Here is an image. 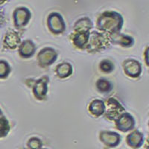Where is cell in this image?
Here are the masks:
<instances>
[{
	"mask_svg": "<svg viewBox=\"0 0 149 149\" xmlns=\"http://www.w3.org/2000/svg\"><path fill=\"white\" fill-rule=\"evenodd\" d=\"M4 21H5V17H4L3 14L0 12V26L2 25V22H3Z\"/></svg>",
	"mask_w": 149,
	"mask_h": 149,
	"instance_id": "cell-25",
	"label": "cell"
},
{
	"mask_svg": "<svg viewBox=\"0 0 149 149\" xmlns=\"http://www.w3.org/2000/svg\"><path fill=\"white\" fill-rule=\"evenodd\" d=\"M110 38L107 34L93 31L90 34L86 50L91 53L102 52L107 49L110 46Z\"/></svg>",
	"mask_w": 149,
	"mask_h": 149,
	"instance_id": "cell-2",
	"label": "cell"
},
{
	"mask_svg": "<svg viewBox=\"0 0 149 149\" xmlns=\"http://www.w3.org/2000/svg\"><path fill=\"white\" fill-rule=\"evenodd\" d=\"M115 125L118 130L126 133L134 130L136 125V121L131 114L125 112L115 121Z\"/></svg>",
	"mask_w": 149,
	"mask_h": 149,
	"instance_id": "cell-8",
	"label": "cell"
},
{
	"mask_svg": "<svg viewBox=\"0 0 149 149\" xmlns=\"http://www.w3.org/2000/svg\"><path fill=\"white\" fill-rule=\"evenodd\" d=\"M126 142L130 148L137 149L140 148L144 142V135L138 130H134L127 136Z\"/></svg>",
	"mask_w": 149,
	"mask_h": 149,
	"instance_id": "cell-14",
	"label": "cell"
},
{
	"mask_svg": "<svg viewBox=\"0 0 149 149\" xmlns=\"http://www.w3.org/2000/svg\"><path fill=\"white\" fill-rule=\"evenodd\" d=\"M10 126L8 120L4 116H0V138H4L10 132Z\"/></svg>",
	"mask_w": 149,
	"mask_h": 149,
	"instance_id": "cell-20",
	"label": "cell"
},
{
	"mask_svg": "<svg viewBox=\"0 0 149 149\" xmlns=\"http://www.w3.org/2000/svg\"><path fill=\"white\" fill-rule=\"evenodd\" d=\"M124 24V19L119 13L105 11L97 19V29L108 36L120 33Z\"/></svg>",
	"mask_w": 149,
	"mask_h": 149,
	"instance_id": "cell-1",
	"label": "cell"
},
{
	"mask_svg": "<svg viewBox=\"0 0 149 149\" xmlns=\"http://www.w3.org/2000/svg\"><path fill=\"white\" fill-rule=\"evenodd\" d=\"M20 44V37L17 31L10 29L6 32L3 40V46L5 49L14 50Z\"/></svg>",
	"mask_w": 149,
	"mask_h": 149,
	"instance_id": "cell-10",
	"label": "cell"
},
{
	"mask_svg": "<svg viewBox=\"0 0 149 149\" xmlns=\"http://www.w3.org/2000/svg\"><path fill=\"white\" fill-rule=\"evenodd\" d=\"M36 46L31 40H26L22 41L19 46V54L22 58H30L34 54Z\"/></svg>",
	"mask_w": 149,
	"mask_h": 149,
	"instance_id": "cell-13",
	"label": "cell"
},
{
	"mask_svg": "<svg viewBox=\"0 0 149 149\" xmlns=\"http://www.w3.org/2000/svg\"><path fill=\"white\" fill-rule=\"evenodd\" d=\"M47 26L54 34H61L66 30V24L63 17L57 12H52L47 17Z\"/></svg>",
	"mask_w": 149,
	"mask_h": 149,
	"instance_id": "cell-4",
	"label": "cell"
},
{
	"mask_svg": "<svg viewBox=\"0 0 149 149\" xmlns=\"http://www.w3.org/2000/svg\"><path fill=\"white\" fill-rule=\"evenodd\" d=\"M122 67L125 74L133 79H137L142 74V64L139 61L135 59H127L124 61Z\"/></svg>",
	"mask_w": 149,
	"mask_h": 149,
	"instance_id": "cell-6",
	"label": "cell"
},
{
	"mask_svg": "<svg viewBox=\"0 0 149 149\" xmlns=\"http://www.w3.org/2000/svg\"><path fill=\"white\" fill-rule=\"evenodd\" d=\"M27 146L29 149H41L42 142L37 137H31L27 142Z\"/></svg>",
	"mask_w": 149,
	"mask_h": 149,
	"instance_id": "cell-23",
	"label": "cell"
},
{
	"mask_svg": "<svg viewBox=\"0 0 149 149\" xmlns=\"http://www.w3.org/2000/svg\"><path fill=\"white\" fill-rule=\"evenodd\" d=\"M90 34V32H74L71 35V40L73 45L78 49H86L89 41Z\"/></svg>",
	"mask_w": 149,
	"mask_h": 149,
	"instance_id": "cell-15",
	"label": "cell"
},
{
	"mask_svg": "<svg viewBox=\"0 0 149 149\" xmlns=\"http://www.w3.org/2000/svg\"><path fill=\"white\" fill-rule=\"evenodd\" d=\"M73 72V67L71 63L68 62H63L56 66L55 73L57 76L60 78L64 79L71 76Z\"/></svg>",
	"mask_w": 149,
	"mask_h": 149,
	"instance_id": "cell-18",
	"label": "cell"
},
{
	"mask_svg": "<svg viewBox=\"0 0 149 149\" xmlns=\"http://www.w3.org/2000/svg\"><path fill=\"white\" fill-rule=\"evenodd\" d=\"M97 90L101 93H110L113 90V84L107 79H98L95 84Z\"/></svg>",
	"mask_w": 149,
	"mask_h": 149,
	"instance_id": "cell-19",
	"label": "cell"
},
{
	"mask_svg": "<svg viewBox=\"0 0 149 149\" xmlns=\"http://www.w3.org/2000/svg\"><path fill=\"white\" fill-rule=\"evenodd\" d=\"M109 38L112 43L118 44L125 48L131 47L134 46V42H135L134 37H132L131 36L126 35V34H121V33L110 35Z\"/></svg>",
	"mask_w": 149,
	"mask_h": 149,
	"instance_id": "cell-12",
	"label": "cell"
},
{
	"mask_svg": "<svg viewBox=\"0 0 149 149\" xmlns=\"http://www.w3.org/2000/svg\"><path fill=\"white\" fill-rule=\"evenodd\" d=\"M31 17L30 10L26 7H19L15 9L13 14V19L15 27L17 29L26 27Z\"/></svg>",
	"mask_w": 149,
	"mask_h": 149,
	"instance_id": "cell-7",
	"label": "cell"
},
{
	"mask_svg": "<svg viewBox=\"0 0 149 149\" xmlns=\"http://www.w3.org/2000/svg\"><path fill=\"white\" fill-rule=\"evenodd\" d=\"M99 69H100L102 72L109 74V73H111L114 70V64L110 60H103L99 63Z\"/></svg>",
	"mask_w": 149,
	"mask_h": 149,
	"instance_id": "cell-22",
	"label": "cell"
},
{
	"mask_svg": "<svg viewBox=\"0 0 149 149\" xmlns=\"http://www.w3.org/2000/svg\"><path fill=\"white\" fill-rule=\"evenodd\" d=\"M58 56V52L52 48H43L37 54V63L41 67H48L53 64L57 61Z\"/></svg>",
	"mask_w": 149,
	"mask_h": 149,
	"instance_id": "cell-5",
	"label": "cell"
},
{
	"mask_svg": "<svg viewBox=\"0 0 149 149\" xmlns=\"http://www.w3.org/2000/svg\"><path fill=\"white\" fill-rule=\"evenodd\" d=\"M11 72V68L6 61L0 60V79H5Z\"/></svg>",
	"mask_w": 149,
	"mask_h": 149,
	"instance_id": "cell-21",
	"label": "cell"
},
{
	"mask_svg": "<svg viewBox=\"0 0 149 149\" xmlns=\"http://www.w3.org/2000/svg\"><path fill=\"white\" fill-rule=\"evenodd\" d=\"M3 116V113H2V111L0 109V116Z\"/></svg>",
	"mask_w": 149,
	"mask_h": 149,
	"instance_id": "cell-27",
	"label": "cell"
},
{
	"mask_svg": "<svg viewBox=\"0 0 149 149\" xmlns=\"http://www.w3.org/2000/svg\"><path fill=\"white\" fill-rule=\"evenodd\" d=\"M125 112V107L117 101L116 98H108L105 104L104 116L110 121H116L118 117L120 116Z\"/></svg>",
	"mask_w": 149,
	"mask_h": 149,
	"instance_id": "cell-3",
	"label": "cell"
},
{
	"mask_svg": "<svg viewBox=\"0 0 149 149\" xmlns=\"http://www.w3.org/2000/svg\"><path fill=\"white\" fill-rule=\"evenodd\" d=\"M148 144H147V146H146V148L147 149H149V138L148 139Z\"/></svg>",
	"mask_w": 149,
	"mask_h": 149,
	"instance_id": "cell-26",
	"label": "cell"
},
{
	"mask_svg": "<svg viewBox=\"0 0 149 149\" xmlns=\"http://www.w3.org/2000/svg\"><path fill=\"white\" fill-rule=\"evenodd\" d=\"M49 81V77L42 76L34 83L32 88L33 93L37 100H45L46 98Z\"/></svg>",
	"mask_w": 149,
	"mask_h": 149,
	"instance_id": "cell-9",
	"label": "cell"
},
{
	"mask_svg": "<svg viewBox=\"0 0 149 149\" xmlns=\"http://www.w3.org/2000/svg\"><path fill=\"white\" fill-rule=\"evenodd\" d=\"M93 27V23L88 17H83L79 19L74 25V29L75 32H90L92 28Z\"/></svg>",
	"mask_w": 149,
	"mask_h": 149,
	"instance_id": "cell-17",
	"label": "cell"
},
{
	"mask_svg": "<svg viewBox=\"0 0 149 149\" xmlns=\"http://www.w3.org/2000/svg\"><path fill=\"white\" fill-rule=\"evenodd\" d=\"M99 138L104 144L108 147H116L121 142V136L113 131H101Z\"/></svg>",
	"mask_w": 149,
	"mask_h": 149,
	"instance_id": "cell-11",
	"label": "cell"
},
{
	"mask_svg": "<svg viewBox=\"0 0 149 149\" xmlns=\"http://www.w3.org/2000/svg\"><path fill=\"white\" fill-rule=\"evenodd\" d=\"M88 110L92 116L99 117L104 115L105 112V103L100 99H94L90 102Z\"/></svg>",
	"mask_w": 149,
	"mask_h": 149,
	"instance_id": "cell-16",
	"label": "cell"
},
{
	"mask_svg": "<svg viewBox=\"0 0 149 149\" xmlns=\"http://www.w3.org/2000/svg\"><path fill=\"white\" fill-rule=\"evenodd\" d=\"M144 60L146 65L147 66V67L149 68V46L146 47L144 52Z\"/></svg>",
	"mask_w": 149,
	"mask_h": 149,
	"instance_id": "cell-24",
	"label": "cell"
}]
</instances>
